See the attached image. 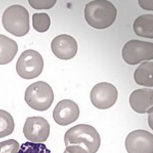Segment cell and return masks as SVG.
<instances>
[{
    "label": "cell",
    "mask_w": 153,
    "mask_h": 153,
    "mask_svg": "<svg viewBox=\"0 0 153 153\" xmlns=\"http://www.w3.org/2000/svg\"><path fill=\"white\" fill-rule=\"evenodd\" d=\"M50 125L41 116L27 118L23 127V133L29 141L34 143L45 142L50 135Z\"/></svg>",
    "instance_id": "obj_8"
},
{
    "label": "cell",
    "mask_w": 153,
    "mask_h": 153,
    "mask_svg": "<svg viewBox=\"0 0 153 153\" xmlns=\"http://www.w3.org/2000/svg\"><path fill=\"white\" fill-rule=\"evenodd\" d=\"M14 126L13 116L7 111L0 110V138L11 134L14 131Z\"/></svg>",
    "instance_id": "obj_16"
},
{
    "label": "cell",
    "mask_w": 153,
    "mask_h": 153,
    "mask_svg": "<svg viewBox=\"0 0 153 153\" xmlns=\"http://www.w3.org/2000/svg\"><path fill=\"white\" fill-rule=\"evenodd\" d=\"M44 65L42 55L36 51L29 49L24 51L18 59L16 72L22 78L32 79L41 74Z\"/></svg>",
    "instance_id": "obj_5"
},
{
    "label": "cell",
    "mask_w": 153,
    "mask_h": 153,
    "mask_svg": "<svg viewBox=\"0 0 153 153\" xmlns=\"http://www.w3.org/2000/svg\"><path fill=\"white\" fill-rule=\"evenodd\" d=\"M139 5L146 10H153V1H139Z\"/></svg>",
    "instance_id": "obj_21"
},
{
    "label": "cell",
    "mask_w": 153,
    "mask_h": 153,
    "mask_svg": "<svg viewBox=\"0 0 153 153\" xmlns=\"http://www.w3.org/2000/svg\"><path fill=\"white\" fill-rule=\"evenodd\" d=\"M79 113V108L75 102L70 100H62L54 109L53 118L58 125L66 126L77 120Z\"/></svg>",
    "instance_id": "obj_11"
},
{
    "label": "cell",
    "mask_w": 153,
    "mask_h": 153,
    "mask_svg": "<svg viewBox=\"0 0 153 153\" xmlns=\"http://www.w3.org/2000/svg\"><path fill=\"white\" fill-rule=\"evenodd\" d=\"M117 89L107 82L96 84L90 93L91 102L97 109H109L115 105L118 99Z\"/></svg>",
    "instance_id": "obj_7"
},
{
    "label": "cell",
    "mask_w": 153,
    "mask_h": 153,
    "mask_svg": "<svg viewBox=\"0 0 153 153\" xmlns=\"http://www.w3.org/2000/svg\"><path fill=\"white\" fill-rule=\"evenodd\" d=\"M25 100L31 108L39 111H45L53 103V91L46 82L38 81L27 88L25 93Z\"/></svg>",
    "instance_id": "obj_4"
},
{
    "label": "cell",
    "mask_w": 153,
    "mask_h": 153,
    "mask_svg": "<svg viewBox=\"0 0 153 153\" xmlns=\"http://www.w3.org/2000/svg\"><path fill=\"white\" fill-rule=\"evenodd\" d=\"M17 153H51V152L43 143L28 141L22 144Z\"/></svg>",
    "instance_id": "obj_18"
},
{
    "label": "cell",
    "mask_w": 153,
    "mask_h": 153,
    "mask_svg": "<svg viewBox=\"0 0 153 153\" xmlns=\"http://www.w3.org/2000/svg\"><path fill=\"white\" fill-rule=\"evenodd\" d=\"M64 153H69V152H68L67 151V150H65V151H64Z\"/></svg>",
    "instance_id": "obj_22"
},
{
    "label": "cell",
    "mask_w": 153,
    "mask_h": 153,
    "mask_svg": "<svg viewBox=\"0 0 153 153\" xmlns=\"http://www.w3.org/2000/svg\"><path fill=\"white\" fill-rule=\"evenodd\" d=\"M51 48L54 54L59 59L68 60L75 56L78 45L75 39L68 34H60L52 41Z\"/></svg>",
    "instance_id": "obj_10"
},
{
    "label": "cell",
    "mask_w": 153,
    "mask_h": 153,
    "mask_svg": "<svg viewBox=\"0 0 153 153\" xmlns=\"http://www.w3.org/2000/svg\"><path fill=\"white\" fill-rule=\"evenodd\" d=\"M117 10L111 2L105 0L93 1L85 8V18L90 26L97 29L110 27L115 21Z\"/></svg>",
    "instance_id": "obj_2"
},
{
    "label": "cell",
    "mask_w": 153,
    "mask_h": 153,
    "mask_svg": "<svg viewBox=\"0 0 153 153\" xmlns=\"http://www.w3.org/2000/svg\"><path fill=\"white\" fill-rule=\"evenodd\" d=\"M20 144L14 139H9L0 143V153H17Z\"/></svg>",
    "instance_id": "obj_19"
},
{
    "label": "cell",
    "mask_w": 153,
    "mask_h": 153,
    "mask_svg": "<svg viewBox=\"0 0 153 153\" xmlns=\"http://www.w3.org/2000/svg\"><path fill=\"white\" fill-rule=\"evenodd\" d=\"M130 104L132 109L137 113L152 112L153 89L143 88L134 91L130 96Z\"/></svg>",
    "instance_id": "obj_12"
},
{
    "label": "cell",
    "mask_w": 153,
    "mask_h": 153,
    "mask_svg": "<svg viewBox=\"0 0 153 153\" xmlns=\"http://www.w3.org/2000/svg\"><path fill=\"white\" fill-rule=\"evenodd\" d=\"M18 51L17 43L7 36L0 34V65H6L14 59Z\"/></svg>",
    "instance_id": "obj_13"
},
{
    "label": "cell",
    "mask_w": 153,
    "mask_h": 153,
    "mask_svg": "<svg viewBox=\"0 0 153 153\" xmlns=\"http://www.w3.org/2000/svg\"><path fill=\"white\" fill-rule=\"evenodd\" d=\"M123 59L131 65L153 59V44L151 42L132 39L125 45L122 52Z\"/></svg>",
    "instance_id": "obj_6"
},
{
    "label": "cell",
    "mask_w": 153,
    "mask_h": 153,
    "mask_svg": "<svg viewBox=\"0 0 153 153\" xmlns=\"http://www.w3.org/2000/svg\"><path fill=\"white\" fill-rule=\"evenodd\" d=\"M125 146L128 153H153V134L146 130L133 131L127 136Z\"/></svg>",
    "instance_id": "obj_9"
},
{
    "label": "cell",
    "mask_w": 153,
    "mask_h": 153,
    "mask_svg": "<svg viewBox=\"0 0 153 153\" xmlns=\"http://www.w3.org/2000/svg\"><path fill=\"white\" fill-rule=\"evenodd\" d=\"M51 20L46 13H35L32 16V25L36 30L45 32L49 29Z\"/></svg>",
    "instance_id": "obj_17"
},
{
    "label": "cell",
    "mask_w": 153,
    "mask_h": 153,
    "mask_svg": "<svg viewBox=\"0 0 153 153\" xmlns=\"http://www.w3.org/2000/svg\"><path fill=\"white\" fill-rule=\"evenodd\" d=\"M153 62H145L136 69L134 74V80L138 85L147 87L153 86Z\"/></svg>",
    "instance_id": "obj_15"
},
{
    "label": "cell",
    "mask_w": 153,
    "mask_h": 153,
    "mask_svg": "<svg viewBox=\"0 0 153 153\" xmlns=\"http://www.w3.org/2000/svg\"><path fill=\"white\" fill-rule=\"evenodd\" d=\"M2 23L6 30L18 37L27 34L30 30L29 13L20 5L8 7L4 12Z\"/></svg>",
    "instance_id": "obj_3"
},
{
    "label": "cell",
    "mask_w": 153,
    "mask_h": 153,
    "mask_svg": "<svg viewBox=\"0 0 153 153\" xmlns=\"http://www.w3.org/2000/svg\"><path fill=\"white\" fill-rule=\"evenodd\" d=\"M66 150L71 153H96L101 143L100 134L90 125L79 124L66 132Z\"/></svg>",
    "instance_id": "obj_1"
},
{
    "label": "cell",
    "mask_w": 153,
    "mask_h": 153,
    "mask_svg": "<svg viewBox=\"0 0 153 153\" xmlns=\"http://www.w3.org/2000/svg\"><path fill=\"white\" fill-rule=\"evenodd\" d=\"M28 3L31 7L35 9H49L53 7L56 3V0L51 1H34L29 0Z\"/></svg>",
    "instance_id": "obj_20"
},
{
    "label": "cell",
    "mask_w": 153,
    "mask_h": 153,
    "mask_svg": "<svg viewBox=\"0 0 153 153\" xmlns=\"http://www.w3.org/2000/svg\"><path fill=\"white\" fill-rule=\"evenodd\" d=\"M133 29L137 36L152 39L153 38V14H143L138 16L134 23Z\"/></svg>",
    "instance_id": "obj_14"
}]
</instances>
